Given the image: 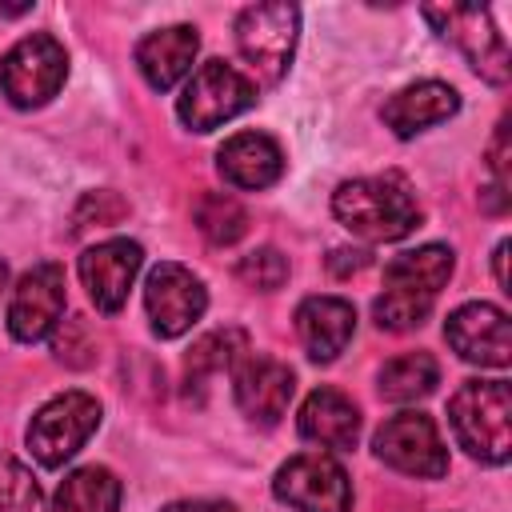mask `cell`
Instances as JSON below:
<instances>
[{
  "instance_id": "30bf717a",
  "label": "cell",
  "mask_w": 512,
  "mask_h": 512,
  "mask_svg": "<svg viewBox=\"0 0 512 512\" xmlns=\"http://www.w3.org/2000/svg\"><path fill=\"white\" fill-rule=\"evenodd\" d=\"M372 448L376 456L404 472V476H420V480H440L448 472V452H444V440L432 424V416L424 412H396L388 416L376 436H372Z\"/></svg>"
},
{
  "instance_id": "484cf974",
  "label": "cell",
  "mask_w": 512,
  "mask_h": 512,
  "mask_svg": "<svg viewBox=\"0 0 512 512\" xmlns=\"http://www.w3.org/2000/svg\"><path fill=\"white\" fill-rule=\"evenodd\" d=\"M236 276H240L248 288H256V292H276V288L288 280V260H284L276 248H256V252L240 256Z\"/></svg>"
},
{
  "instance_id": "44dd1931",
  "label": "cell",
  "mask_w": 512,
  "mask_h": 512,
  "mask_svg": "<svg viewBox=\"0 0 512 512\" xmlns=\"http://www.w3.org/2000/svg\"><path fill=\"white\" fill-rule=\"evenodd\" d=\"M52 512H120V480L100 464L76 468L60 480Z\"/></svg>"
},
{
  "instance_id": "5b68a950",
  "label": "cell",
  "mask_w": 512,
  "mask_h": 512,
  "mask_svg": "<svg viewBox=\"0 0 512 512\" xmlns=\"http://www.w3.org/2000/svg\"><path fill=\"white\" fill-rule=\"evenodd\" d=\"M100 428V404L88 392H60L48 404L36 408L32 424H28V452L36 456V464L44 468H60L64 460H72L88 436Z\"/></svg>"
},
{
  "instance_id": "7a4b0ae2",
  "label": "cell",
  "mask_w": 512,
  "mask_h": 512,
  "mask_svg": "<svg viewBox=\"0 0 512 512\" xmlns=\"http://www.w3.org/2000/svg\"><path fill=\"white\" fill-rule=\"evenodd\" d=\"M332 216L368 244H392L420 224V204L396 176H360L332 192Z\"/></svg>"
},
{
  "instance_id": "603a6c76",
  "label": "cell",
  "mask_w": 512,
  "mask_h": 512,
  "mask_svg": "<svg viewBox=\"0 0 512 512\" xmlns=\"http://www.w3.org/2000/svg\"><path fill=\"white\" fill-rule=\"evenodd\" d=\"M248 352V336L240 328H216L208 336H200L184 360V372H188V384L192 380H204V376H216L232 364H240Z\"/></svg>"
},
{
  "instance_id": "4fadbf2b",
  "label": "cell",
  "mask_w": 512,
  "mask_h": 512,
  "mask_svg": "<svg viewBox=\"0 0 512 512\" xmlns=\"http://www.w3.org/2000/svg\"><path fill=\"white\" fill-rule=\"evenodd\" d=\"M448 344L456 348L460 360L480 364V368H508L512 364V328H508V312L488 304V300H472L460 304L448 324H444Z\"/></svg>"
},
{
  "instance_id": "ac0fdd59",
  "label": "cell",
  "mask_w": 512,
  "mask_h": 512,
  "mask_svg": "<svg viewBox=\"0 0 512 512\" xmlns=\"http://www.w3.org/2000/svg\"><path fill=\"white\" fill-rule=\"evenodd\" d=\"M216 168L232 188H268L284 176V152L272 136L264 132H236L232 140L220 144Z\"/></svg>"
},
{
  "instance_id": "d4e9b609",
  "label": "cell",
  "mask_w": 512,
  "mask_h": 512,
  "mask_svg": "<svg viewBox=\"0 0 512 512\" xmlns=\"http://www.w3.org/2000/svg\"><path fill=\"white\" fill-rule=\"evenodd\" d=\"M0 512H48L36 476L20 460H0Z\"/></svg>"
},
{
  "instance_id": "f1b7e54d",
  "label": "cell",
  "mask_w": 512,
  "mask_h": 512,
  "mask_svg": "<svg viewBox=\"0 0 512 512\" xmlns=\"http://www.w3.org/2000/svg\"><path fill=\"white\" fill-rule=\"evenodd\" d=\"M164 512H236L228 500H176Z\"/></svg>"
},
{
  "instance_id": "7402d4cb",
  "label": "cell",
  "mask_w": 512,
  "mask_h": 512,
  "mask_svg": "<svg viewBox=\"0 0 512 512\" xmlns=\"http://www.w3.org/2000/svg\"><path fill=\"white\" fill-rule=\"evenodd\" d=\"M440 384V364L428 352H404L380 368V396L392 404L424 400Z\"/></svg>"
},
{
  "instance_id": "ba28073f",
  "label": "cell",
  "mask_w": 512,
  "mask_h": 512,
  "mask_svg": "<svg viewBox=\"0 0 512 512\" xmlns=\"http://www.w3.org/2000/svg\"><path fill=\"white\" fill-rule=\"evenodd\" d=\"M424 16L432 20V28L452 40L468 64L488 80V84H508L512 76V56H508V44L504 36L496 32L492 24V12L488 8H476V4H448V8H424Z\"/></svg>"
},
{
  "instance_id": "4316f807",
  "label": "cell",
  "mask_w": 512,
  "mask_h": 512,
  "mask_svg": "<svg viewBox=\"0 0 512 512\" xmlns=\"http://www.w3.org/2000/svg\"><path fill=\"white\" fill-rule=\"evenodd\" d=\"M124 216H128V204L116 192H88L76 208V228H88V224L108 228V224H120Z\"/></svg>"
},
{
  "instance_id": "e0dca14e",
  "label": "cell",
  "mask_w": 512,
  "mask_h": 512,
  "mask_svg": "<svg viewBox=\"0 0 512 512\" xmlns=\"http://www.w3.org/2000/svg\"><path fill=\"white\" fill-rule=\"evenodd\" d=\"M296 332H300L304 352L312 360L328 364L348 348V340L356 332V312L340 296H308L296 308Z\"/></svg>"
},
{
  "instance_id": "7c38bea8",
  "label": "cell",
  "mask_w": 512,
  "mask_h": 512,
  "mask_svg": "<svg viewBox=\"0 0 512 512\" xmlns=\"http://www.w3.org/2000/svg\"><path fill=\"white\" fill-rule=\"evenodd\" d=\"M64 316V268L44 260L36 268H28L8 300V332L20 344L44 340Z\"/></svg>"
},
{
  "instance_id": "52a82bcc",
  "label": "cell",
  "mask_w": 512,
  "mask_h": 512,
  "mask_svg": "<svg viewBox=\"0 0 512 512\" xmlns=\"http://www.w3.org/2000/svg\"><path fill=\"white\" fill-rule=\"evenodd\" d=\"M296 28L300 12L292 4H252L236 16V52L264 84H276L288 72Z\"/></svg>"
},
{
  "instance_id": "ffe728a7",
  "label": "cell",
  "mask_w": 512,
  "mask_h": 512,
  "mask_svg": "<svg viewBox=\"0 0 512 512\" xmlns=\"http://www.w3.org/2000/svg\"><path fill=\"white\" fill-rule=\"evenodd\" d=\"M296 428L304 440L320 444V448H332V452H344L356 444L360 436V412L356 404L336 392V388H316L304 404H300V416H296Z\"/></svg>"
},
{
  "instance_id": "9a60e30c",
  "label": "cell",
  "mask_w": 512,
  "mask_h": 512,
  "mask_svg": "<svg viewBox=\"0 0 512 512\" xmlns=\"http://www.w3.org/2000/svg\"><path fill=\"white\" fill-rule=\"evenodd\" d=\"M296 392V376L288 364L272 356H244L232 376L236 408L256 424H276L288 412V400Z\"/></svg>"
},
{
  "instance_id": "2e32d148",
  "label": "cell",
  "mask_w": 512,
  "mask_h": 512,
  "mask_svg": "<svg viewBox=\"0 0 512 512\" xmlns=\"http://www.w3.org/2000/svg\"><path fill=\"white\" fill-rule=\"evenodd\" d=\"M200 36L192 24H172V28H156L136 44V68L148 80V88L168 92L172 84H180L192 72Z\"/></svg>"
},
{
  "instance_id": "9c48e42d",
  "label": "cell",
  "mask_w": 512,
  "mask_h": 512,
  "mask_svg": "<svg viewBox=\"0 0 512 512\" xmlns=\"http://www.w3.org/2000/svg\"><path fill=\"white\" fill-rule=\"evenodd\" d=\"M272 492L296 512H352L348 472L324 452H300L280 464Z\"/></svg>"
},
{
  "instance_id": "cb8c5ba5",
  "label": "cell",
  "mask_w": 512,
  "mask_h": 512,
  "mask_svg": "<svg viewBox=\"0 0 512 512\" xmlns=\"http://www.w3.org/2000/svg\"><path fill=\"white\" fill-rule=\"evenodd\" d=\"M192 220H196V228L204 232V240H212V244H236L244 232H248V212H244V204L236 200V196H228V192H204L200 200H196V208H192Z\"/></svg>"
},
{
  "instance_id": "d6986e66",
  "label": "cell",
  "mask_w": 512,
  "mask_h": 512,
  "mask_svg": "<svg viewBox=\"0 0 512 512\" xmlns=\"http://www.w3.org/2000/svg\"><path fill=\"white\" fill-rule=\"evenodd\" d=\"M456 108H460V96H456L452 84L420 80V84L400 88V92L380 108V116H384V124H388L396 136H416V132L432 128V124L456 116Z\"/></svg>"
},
{
  "instance_id": "277c9868",
  "label": "cell",
  "mask_w": 512,
  "mask_h": 512,
  "mask_svg": "<svg viewBox=\"0 0 512 512\" xmlns=\"http://www.w3.org/2000/svg\"><path fill=\"white\" fill-rule=\"evenodd\" d=\"M68 76V52L56 36L32 32L16 40L0 60V92L16 108H40L48 104Z\"/></svg>"
},
{
  "instance_id": "83f0119b",
  "label": "cell",
  "mask_w": 512,
  "mask_h": 512,
  "mask_svg": "<svg viewBox=\"0 0 512 512\" xmlns=\"http://www.w3.org/2000/svg\"><path fill=\"white\" fill-rule=\"evenodd\" d=\"M488 168H492L496 184L508 188V120H500V128H496V140L488 148Z\"/></svg>"
},
{
  "instance_id": "5bb4252c",
  "label": "cell",
  "mask_w": 512,
  "mask_h": 512,
  "mask_svg": "<svg viewBox=\"0 0 512 512\" xmlns=\"http://www.w3.org/2000/svg\"><path fill=\"white\" fill-rule=\"evenodd\" d=\"M144 264V248L136 240H104L80 256V280L100 312H120L128 288Z\"/></svg>"
},
{
  "instance_id": "3957f363",
  "label": "cell",
  "mask_w": 512,
  "mask_h": 512,
  "mask_svg": "<svg viewBox=\"0 0 512 512\" xmlns=\"http://www.w3.org/2000/svg\"><path fill=\"white\" fill-rule=\"evenodd\" d=\"M448 420L460 448L484 464L512 456V388L508 380H464L448 400Z\"/></svg>"
},
{
  "instance_id": "8fae6325",
  "label": "cell",
  "mask_w": 512,
  "mask_h": 512,
  "mask_svg": "<svg viewBox=\"0 0 512 512\" xmlns=\"http://www.w3.org/2000/svg\"><path fill=\"white\" fill-rule=\"evenodd\" d=\"M144 308H148L152 332L160 340H176L204 316L208 292H204V284L192 268H184L176 260H164L144 280Z\"/></svg>"
},
{
  "instance_id": "4dcf8cb0",
  "label": "cell",
  "mask_w": 512,
  "mask_h": 512,
  "mask_svg": "<svg viewBox=\"0 0 512 512\" xmlns=\"http://www.w3.org/2000/svg\"><path fill=\"white\" fill-rule=\"evenodd\" d=\"M504 260H508V240H500V244H496V252H492V264H496V284H500V288H508V268H504Z\"/></svg>"
},
{
  "instance_id": "8992f818",
  "label": "cell",
  "mask_w": 512,
  "mask_h": 512,
  "mask_svg": "<svg viewBox=\"0 0 512 512\" xmlns=\"http://www.w3.org/2000/svg\"><path fill=\"white\" fill-rule=\"evenodd\" d=\"M252 104H256V84L244 72H236L224 60H204L188 76V84L176 100V112L192 132H212L224 120L248 112Z\"/></svg>"
},
{
  "instance_id": "6da1fadb",
  "label": "cell",
  "mask_w": 512,
  "mask_h": 512,
  "mask_svg": "<svg viewBox=\"0 0 512 512\" xmlns=\"http://www.w3.org/2000/svg\"><path fill=\"white\" fill-rule=\"evenodd\" d=\"M456 260L452 248L444 244H424L412 252H400L396 260H388L384 268V292L376 300V324L388 332H408L420 328L424 316L432 312L440 288L448 284Z\"/></svg>"
},
{
  "instance_id": "f546056e",
  "label": "cell",
  "mask_w": 512,
  "mask_h": 512,
  "mask_svg": "<svg viewBox=\"0 0 512 512\" xmlns=\"http://www.w3.org/2000/svg\"><path fill=\"white\" fill-rule=\"evenodd\" d=\"M328 264H332V272H336V276H344L348 268H352V272H360V268L368 264V256H364V252H344V248H340V252H332V256H328Z\"/></svg>"
},
{
  "instance_id": "1f68e13d",
  "label": "cell",
  "mask_w": 512,
  "mask_h": 512,
  "mask_svg": "<svg viewBox=\"0 0 512 512\" xmlns=\"http://www.w3.org/2000/svg\"><path fill=\"white\" fill-rule=\"evenodd\" d=\"M4 284H8V268L0 264V292H4Z\"/></svg>"
}]
</instances>
